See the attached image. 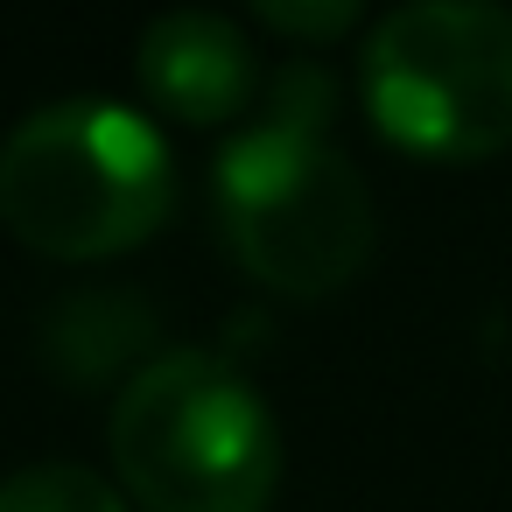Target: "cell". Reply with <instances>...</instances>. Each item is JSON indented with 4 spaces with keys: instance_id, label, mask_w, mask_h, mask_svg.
Returning <instances> with one entry per match:
<instances>
[{
    "instance_id": "6da1fadb",
    "label": "cell",
    "mask_w": 512,
    "mask_h": 512,
    "mask_svg": "<svg viewBox=\"0 0 512 512\" xmlns=\"http://www.w3.org/2000/svg\"><path fill=\"white\" fill-rule=\"evenodd\" d=\"M176 211L162 127L120 99H57L0 148V225L50 260H113Z\"/></svg>"
},
{
    "instance_id": "7a4b0ae2",
    "label": "cell",
    "mask_w": 512,
    "mask_h": 512,
    "mask_svg": "<svg viewBox=\"0 0 512 512\" xmlns=\"http://www.w3.org/2000/svg\"><path fill=\"white\" fill-rule=\"evenodd\" d=\"M113 470L148 512H267L281 428L260 386L218 351H155L113 400Z\"/></svg>"
},
{
    "instance_id": "3957f363",
    "label": "cell",
    "mask_w": 512,
    "mask_h": 512,
    "mask_svg": "<svg viewBox=\"0 0 512 512\" xmlns=\"http://www.w3.org/2000/svg\"><path fill=\"white\" fill-rule=\"evenodd\" d=\"M225 253L274 295L316 302L358 281L372 253V190L323 134L260 120L211 169Z\"/></svg>"
},
{
    "instance_id": "277c9868",
    "label": "cell",
    "mask_w": 512,
    "mask_h": 512,
    "mask_svg": "<svg viewBox=\"0 0 512 512\" xmlns=\"http://www.w3.org/2000/svg\"><path fill=\"white\" fill-rule=\"evenodd\" d=\"M358 85L393 148L421 162H484L512 148V8L407 0L372 22Z\"/></svg>"
},
{
    "instance_id": "5b68a950",
    "label": "cell",
    "mask_w": 512,
    "mask_h": 512,
    "mask_svg": "<svg viewBox=\"0 0 512 512\" xmlns=\"http://www.w3.org/2000/svg\"><path fill=\"white\" fill-rule=\"evenodd\" d=\"M141 92L183 120V127H218V120H239L260 92V57L246 43V29L232 15H211V8H176V15H155L141 29Z\"/></svg>"
},
{
    "instance_id": "8992f818",
    "label": "cell",
    "mask_w": 512,
    "mask_h": 512,
    "mask_svg": "<svg viewBox=\"0 0 512 512\" xmlns=\"http://www.w3.org/2000/svg\"><path fill=\"white\" fill-rule=\"evenodd\" d=\"M155 344V316L134 295H64L43 316V358L71 379V386H106V379H134L148 365Z\"/></svg>"
},
{
    "instance_id": "52a82bcc",
    "label": "cell",
    "mask_w": 512,
    "mask_h": 512,
    "mask_svg": "<svg viewBox=\"0 0 512 512\" xmlns=\"http://www.w3.org/2000/svg\"><path fill=\"white\" fill-rule=\"evenodd\" d=\"M0 512H127V498L85 463H29L0 484Z\"/></svg>"
},
{
    "instance_id": "ba28073f",
    "label": "cell",
    "mask_w": 512,
    "mask_h": 512,
    "mask_svg": "<svg viewBox=\"0 0 512 512\" xmlns=\"http://www.w3.org/2000/svg\"><path fill=\"white\" fill-rule=\"evenodd\" d=\"M330 113H337V78H330L323 64L295 57V64H281V71H274V85H267V120L302 127V134H323V120H330Z\"/></svg>"
},
{
    "instance_id": "9c48e42d",
    "label": "cell",
    "mask_w": 512,
    "mask_h": 512,
    "mask_svg": "<svg viewBox=\"0 0 512 512\" xmlns=\"http://www.w3.org/2000/svg\"><path fill=\"white\" fill-rule=\"evenodd\" d=\"M274 36H302V43H330L358 22V0H260L253 8Z\"/></svg>"
}]
</instances>
